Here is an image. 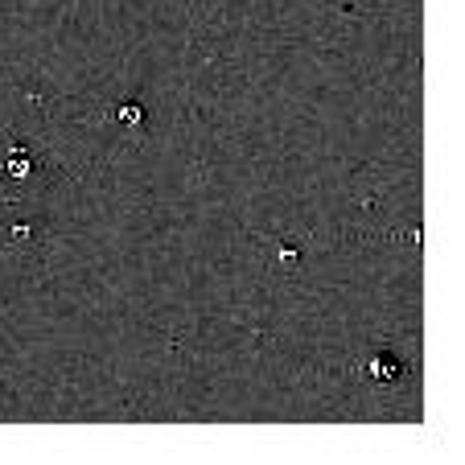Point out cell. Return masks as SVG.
<instances>
[{"label": "cell", "mask_w": 465, "mask_h": 465, "mask_svg": "<svg viewBox=\"0 0 465 465\" xmlns=\"http://www.w3.org/2000/svg\"><path fill=\"white\" fill-rule=\"evenodd\" d=\"M4 231H8L12 243H33V218H12Z\"/></svg>", "instance_id": "cell-4"}, {"label": "cell", "mask_w": 465, "mask_h": 465, "mask_svg": "<svg viewBox=\"0 0 465 465\" xmlns=\"http://www.w3.org/2000/svg\"><path fill=\"white\" fill-rule=\"evenodd\" d=\"M280 268H297V247H280Z\"/></svg>", "instance_id": "cell-5"}, {"label": "cell", "mask_w": 465, "mask_h": 465, "mask_svg": "<svg viewBox=\"0 0 465 465\" xmlns=\"http://www.w3.org/2000/svg\"><path fill=\"white\" fill-rule=\"evenodd\" d=\"M37 169H41L37 152H33L29 144H21V140H12V144L0 152V177H8L12 185H25Z\"/></svg>", "instance_id": "cell-1"}, {"label": "cell", "mask_w": 465, "mask_h": 465, "mask_svg": "<svg viewBox=\"0 0 465 465\" xmlns=\"http://www.w3.org/2000/svg\"><path fill=\"white\" fill-rule=\"evenodd\" d=\"M115 120H120V124H128V128H140V124H144V111H140V103H132V99H128V103H120V107H115Z\"/></svg>", "instance_id": "cell-3"}, {"label": "cell", "mask_w": 465, "mask_h": 465, "mask_svg": "<svg viewBox=\"0 0 465 465\" xmlns=\"http://www.w3.org/2000/svg\"><path fill=\"white\" fill-rule=\"evenodd\" d=\"M367 371H371V379H375V383H400L408 367H404V359H400V354H392V350H379V354H371Z\"/></svg>", "instance_id": "cell-2"}]
</instances>
